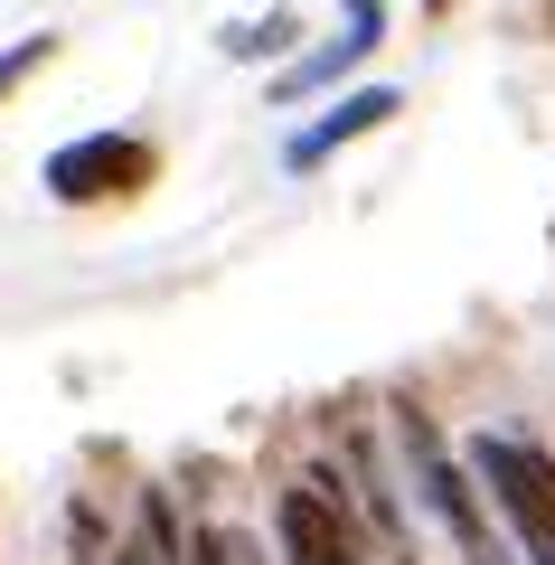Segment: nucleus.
I'll use <instances>...</instances> for the list:
<instances>
[{
	"label": "nucleus",
	"mask_w": 555,
	"mask_h": 565,
	"mask_svg": "<svg viewBox=\"0 0 555 565\" xmlns=\"http://www.w3.org/2000/svg\"><path fill=\"white\" fill-rule=\"evenodd\" d=\"M39 57H47V39H29V47H20V57L0 66V85H20V76H29V66H39Z\"/></svg>",
	"instance_id": "nucleus-5"
},
{
	"label": "nucleus",
	"mask_w": 555,
	"mask_h": 565,
	"mask_svg": "<svg viewBox=\"0 0 555 565\" xmlns=\"http://www.w3.org/2000/svg\"><path fill=\"white\" fill-rule=\"evenodd\" d=\"M480 471H490V490H499V509L517 519V537L536 546V565H555V462L546 452H527V444H480Z\"/></svg>",
	"instance_id": "nucleus-1"
},
{
	"label": "nucleus",
	"mask_w": 555,
	"mask_h": 565,
	"mask_svg": "<svg viewBox=\"0 0 555 565\" xmlns=\"http://www.w3.org/2000/svg\"><path fill=\"white\" fill-rule=\"evenodd\" d=\"M189 565H226V537H199V546H189Z\"/></svg>",
	"instance_id": "nucleus-6"
},
{
	"label": "nucleus",
	"mask_w": 555,
	"mask_h": 565,
	"mask_svg": "<svg viewBox=\"0 0 555 565\" xmlns=\"http://www.w3.org/2000/svg\"><path fill=\"white\" fill-rule=\"evenodd\" d=\"M47 180H57V199H122V189L151 180V151L122 141V132H95V141H76V151H57Z\"/></svg>",
	"instance_id": "nucleus-2"
},
{
	"label": "nucleus",
	"mask_w": 555,
	"mask_h": 565,
	"mask_svg": "<svg viewBox=\"0 0 555 565\" xmlns=\"http://www.w3.org/2000/svg\"><path fill=\"white\" fill-rule=\"evenodd\" d=\"M424 10H434V20H442V10H452V0H424Z\"/></svg>",
	"instance_id": "nucleus-7"
},
{
	"label": "nucleus",
	"mask_w": 555,
	"mask_h": 565,
	"mask_svg": "<svg viewBox=\"0 0 555 565\" xmlns=\"http://www.w3.org/2000/svg\"><path fill=\"white\" fill-rule=\"evenodd\" d=\"M282 546H292V565H357V537L339 527V509H330L320 481L282 490Z\"/></svg>",
	"instance_id": "nucleus-3"
},
{
	"label": "nucleus",
	"mask_w": 555,
	"mask_h": 565,
	"mask_svg": "<svg viewBox=\"0 0 555 565\" xmlns=\"http://www.w3.org/2000/svg\"><path fill=\"white\" fill-rule=\"evenodd\" d=\"M386 114H396V95H349L330 122H320V132H301V141H292V161H330L339 141H357L367 122H386Z\"/></svg>",
	"instance_id": "nucleus-4"
}]
</instances>
